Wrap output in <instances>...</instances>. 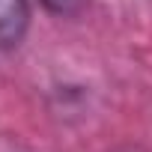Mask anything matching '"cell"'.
<instances>
[{"instance_id":"cell-1","label":"cell","mask_w":152,"mask_h":152,"mask_svg":"<svg viewBox=\"0 0 152 152\" xmlns=\"http://www.w3.org/2000/svg\"><path fill=\"white\" fill-rule=\"evenodd\" d=\"M30 24L27 0H0V51H9L21 42Z\"/></svg>"},{"instance_id":"cell-2","label":"cell","mask_w":152,"mask_h":152,"mask_svg":"<svg viewBox=\"0 0 152 152\" xmlns=\"http://www.w3.org/2000/svg\"><path fill=\"white\" fill-rule=\"evenodd\" d=\"M42 3H45V9H51L57 15H72V12L81 9L84 0H42Z\"/></svg>"}]
</instances>
